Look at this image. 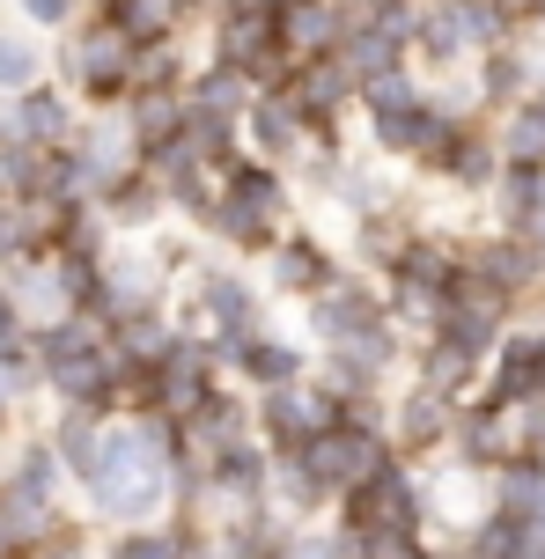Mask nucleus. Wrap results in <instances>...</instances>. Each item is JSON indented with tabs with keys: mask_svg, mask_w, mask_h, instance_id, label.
Listing matches in <instances>:
<instances>
[{
	"mask_svg": "<svg viewBox=\"0 0 545 559\" xmlns=\"http://www.w3.org/2000/svg\"><path fill=\"white\" fill-rule=\"evenodd\" d=\"M310 376H317V346L295 338V332H273V324L229 354V383H244L251 397L259 391H295V383H310Z\"/></svg>",
	"mask_w": 545,
	"mask_h": 559,
	"instance_id": "obj_8",
	"label": "nucleus"
},
{
	"mask_svg": "<svg viewBox=\"0 0 545 559\" xmlns=\"http://www.w3.org/2000/svg\"><path fill=\"white\" fill-rule=\"evenodd\" d=\"M185 104L200 118H222V126H244V111L259 104V82L244 67H222V59H200L192 82H185Z\"/></svg>",
	"mask_w": 545,
	"mask_h": 559,
	"instance_id": "obj_16",
	"label": "nucleus"
},
{
	"mask_svg": "<svg viewBox=\"0 0 545 559\" xmlns=\"http://www.w3.org/2000/svg\"><path fill=\"white\" fill-rule=\"evenodd\" d=\"M118 111H126V126H133V140H141V163L155 155V147L185 140V126H192V104H185V88H133Z\"/></svg>",
	"mask_w": 545,
	"mask_h": 559,
	"instance_id": "obj_18",
	"label": "nucleus"
},
{
	"mask_svg": "<svg viewBox=\"0 0 545 559\" xmlns=\"http://www.w3.org/2000/svg\"><path fill=\"white\" fill-rule=\"evenodd\" d=\"M346 15H340V0H295V8H281V45L295 59H324V52H340V37H346Z\"/></svg>",
	"mask_w": 545,
	"mask_h": 559,
	"instance_id": "obj_19",
	"label": "nucleus"
},
{
	"mask_svg": "<svg viewBox=\"0 0 545 559\" xmlns=\"http://www.w3.org/2000/svg\"><path fill=\"white\" fill-rule=\"evenodd\" d=\"M354 74V88H369V82H383V74H399V67H413V45H405L399 29H383V23H354L340 37V52H332Z\"/></svg>",
	"mask_w": 545,
	"mask_h": 559,
	"instance_id": "obj_17",
	"label": "nucleus"
},
{
	"mask_svg": "<svg viewBox=\"0 0 545 559\" xmlns=\"http://www.w3.org/2000/svg\"><path fill=\"white\" fill-rule=\"evenodd\" d=\"M0 559H23V552H15V545H8V537H0Z\"/></svg>",
	"mask_w": 545,
	"mask_h": 559,
	"instance_id": "obj_32",
	"label": "nucleus"
},
{
	"mask_svg": "<svg viewBox=\"0 0 545 559\" xmlns=\"http://www.w3.org/2000/svg\"><path fill=\"white\" fill-rule=\"evenodd\" d=\"M8 486H15V493H29V501H59V486H67V464H59V449H52V442L15 449V472H8Z\"/></svg>",
	"mask_w": 545,
	"mask_h": 559,
	"instance_id": "obj_24",
	"label": "nucleus"
},
{
	"mask_svg": "<svg viewBox=\"0 0 545 559\" xmlns=\"http://www.w3.org/2000/svg\"><path fill=\"white\" fill-rule=\"evenodd\" d=\"M192 82V67H185V52L170 45H141V59H133V88H185Z\"/></svg>",
	"mask_w": 545,
	"mask_h": 559,
	"instance_id": "obj_28",
	"label": "nucleus"
},
{
	"mask_svg": "<svg viewBox=\"0 0 545 559\" xmlns=\"http://www.w3.org/2000/svg\"><path fill=\"white\" fill-rule=\"evenodd\" d=\"M287 228H303L295 177L273 169V163H259V155H236V163L222 169V206H214V222H206V243L244 258V265H259Z\"/></svg>",
	"mask_w": 545,
	"mask_h": 559,
	"instance_id": "obj_1",
	"label": "nucleus"
},
{
	"mask_svg": "<svg viewBox=\"0 0 545 559\" xmlns=\"http://www.w3.org/2000/svg\"><path fill=\"white\" fill-rule=\"evenodd\" d=\"M23 559H88V545H82L74 531H52L45 545H37V552H23Z\"/></svg>",
	"mask_w": 545,
	"mask_h": 559,
	"instance_id": "obj_31",
	"label": "nucleus"
},
{
	"mask_svg": "<svg viewBox=\"0 0 545 559\" xmlns=\"http://www.w3.org/2000/svg\"><path fill=\"white\" fill-rule=\"evenodd\" d=\"M479 397L487 405H531V397H545V324L538 317H517L509 324V338L494 346V361H487Z\"/></svg>",
	"mask_w": 545,
	"mask_h": 559,
	"instance_id": "obj_10",
	"label": "nucleus"
},
{
	"mask_svg": "<svg viewBox=\"0 0 545 559\" xmlns=\"http://www.w3.org/2000/svg\"><path fill=\"white\" fill-rule=\"evenodd\" d=\"M45 82V52L29 29H0V96H23Z\"/></svg>",
	"mask_w": 545,
	"mask_h": 559,
	"instance_id": "obj_25",
	"label": "nucleus"
},
{
	"mask_svg": "<svg viewBox=\"0 0 545 559\" xmlns=\"http://www.w3.org/2000/svg\"><path fill=\"white\" fill-rule=\"evenodd\" d=\"M104 214H111L118 236H155V222H177V214H170V192L147 177V163L133 169L126 185H111V192H104Z\"/></svg>",
	"mask_w": 545,
	"mask_h": 559,
	"instance_id": "obj_20",
	"label": "nucleus"
},
{
	"mask_svg": "<svg viewBox=\"0 0 545 559\" xmlns=\"http://www.w3.org/2000/svg\"><path fill=\"white\" fill-rule=\"evenodd\" d=\"M133 59H141V45L126 37L118 23H82L74 37H67V52H59V67H67V88L74 96H88L96 111H118L126 96H133Z\"/></svg>",
	"mask_w": 545,
	"mask_h": 559,
	"instance_id": "obj_2",
	"label": "nucleus"
},
{
	"mask_svg": "<svg viewBox=\"0 0 545 559\" xmlns=\"http://www.w3.org/2000/svg\"><path fill=\"white\" fill-rule=\"evenodd\" d=\"M251 413H259V442L265 449H303L310 435H324V427H340V397L324 391V383H295V391H259L251 397Z\"/></svg>",
	"mask_w": 545,
	"mask_h": 559,
	"instance_id": "obj_7",
	"label": "nucleus"
},
{
	"mask_svg": "<svg viewBox=\"0 0 545 559\" xmlns=\"http://www.w3.org/2000/svg\"><path fill=\"white\" fill-rule=\"evenodd\" d=\"M346 273V258L332 251V236H324V228H287L281 243H273V251L259 258V280H265V295H273V302H317V295H324V287H332V280Z\"/></svg>",
	"mask_w": 545,
	"mask_h": 559,
	"instance_id": "obj_4",
	"label": "nucleus"
},
{
	"mask_svg": "<svg viewBox=\"0 0 545 559\" xmlns=\"http://www.w3.org/2000/svg\"><path fill=\"white\" fill-rule=\"evenodd\" d=\"M74 163H82V192L104 206V192L141 169V140H133L126 111H88L82 133H74Z\"/></svg>",
	"mask_w": 545,
	"mask_h": 559,
	"instance_id": "obj_9",
	"label": "nucleus"
},
{
	"mask_svg": "<svg viewBox=\"0 0 545 559\" xmlns=\"http://www.w3.org/2000/svg\"><path fill=\"white\" fill-rule=\"evenodd\" d=\"M74 8H82V0H23V15L37 29H67V23H74Z\"/></svg>",
	"mask_w": 545,
	"mask_h": 559,
	"instance_id": "obj_30",
	"label": "nucleus"
},
{
	"mask_svg": "<svg viewBox=\"0 0 545 559\" xmlns=\"http://www.w3.org/2000/svg\"><path fill=\"white\" fill-rule=\"evenodd\" d=\"M494 140H501V163H545V88L509 118H494Z\"/></svg>",
	"mask_w": 545,
	"mask_h": 559,
	"instance_id": "obj_23",
	"label": "nucleus"
},
{
	"mask_svg": "<svg viewBox=\"0 0 545 559\" xmlns=\"http://www.w3.org/2000/svg\"><path fill=\"white\" fill-rule=\"evenodd\" d=\"M346 559H435L428 531H346Z\"/></svg>",
	"mask_w": 545,
	"mask_h": 559,
	"instance_id": "obj_26",
	"label": "nucleus"
},
{
	"mask_svg": "<svg viewBox=\"0 0 545 559\" xmlns=\"http://www.w3.org/2000/svg\"><path fill=\"white\" fill-rule=\"evenodd\" d=\"M96 15H104V23H118L133 45H170L177 29H185V15H177L170 0H104Z\"/></svg>",
	"mask_w": 545,
	"mask_h": 559,
	"instance_id": "obj_22",
	"label": "nucleus"
},
{
	"mask_svg": "<svg viewBox=\"0 0 545 559\" xmlns=\"http://www.w3.org/2000/svg\"><path fill=\"white\" fill-rule=\"evenodd\" d=\"M391 449H399L405 464L420 456H450V435H458V397H442V391H428L420 376H399V391H391Z\"/></svg>",
	"mask_w": 545,
	"mask_h": 559,
	"instance_id": "obj_5",
	"label": "nucleus"
},
{
	"mask_svg": "<svg viewBox=\"0 0 545 559\" xmlns=\"http://www.w3.org/2000/svg\"><path fill=\"white\" fill-rule=\"evenodd\" d=\"M265 8H295V0H265Z\"/></svg>",
	"mask_w": 545,
	"mask_h": 559,
	"instance_id": "obj_33",
	"label": "nucleus"
},
{
	"mask_svg": "<svg viewBox=\"0 0 545 559\" xmlns=\"http://www.w3.org/2000/svg\"><path fill=\"white\" fill-rule=\"evenodd\" d=\"M340 531H428V472L420 464H376L354 493H340Z\"/></svg>",
	"mask_w": 545,
	"mask_h": 559,
	"instance_id": "obj_3",
	"label": "nucleus"
},
{
	"mask_svg": "<svg viewBox=\"0 0 545 559\" xmlns=\"http://www.w3.org/2000/svg\"><path fill=\"white\" fill-rule=\"evenodd\" d=\"M487 222L501 236H538L545 228V163H509L487 192Z\"/></svg>",
	"mask_w": 545,
	"mask_h": 559,
	"instance_id": "obj_15",
	"label": "nucleus"
},
{
	"mask_svg": "<svg viewBox=\"0 0 545 559\" xmlns=\"http://www.w3.org/2000/svg\"><path fill=\"white\" fill-rule=\"evenodd\" d=\"M303 456H310V472L324 478L332 493H354V486H362L376 464H391L399 449H391V435H383V427H369V419H340V427L310 435V442H303Z\"/></svg>",
	"mask_w": 545,
	"mask_h": 559,
	"instance_id": "obj_6",
	"label": "nucleus"
},
{
	"mask_svg": "<svg viewBox=\"0 0 545 559\" xmlns=\"http://www.w3.org/2000/svg\"><path fill=\"white\" fill-rule=\"evenodd\" d=\"M244 155H259L273 169H295L310 155V126H303V111L287 104L281 88H259V104L244 111Z\"/></svg>",
	"mask_w": 545,
	"mask_h": 559,
	"instance_id": "obj_11",
	"label": "nucleus"
},
{
	"mask_svg": "<svg viewBox=\"0 0 545 559\" xmlns=\"http://www.w3.org/2000/svg\"><path fill=\"white\" fill-rule=\"evenodd\" d=\"M74 133H82V111H74V96L67 88H23L15 104H8V118H0V140H23V147H74Z\"/></svg>",
	"mask_w": 545,
	"mask_h": 559,
	"instance_id": "obj_12",
	"label": "nucleus"
},
{
	"mask_svg": "<svg viewBox=\"0 0 545 559\" xmlns=\"http://www.w3.org/2000/svg\"><path fill=\"white\" fill-rule=\"evenodd\" d=\"M104 559H185V531H177V523H155V531H118Z\"/></svg>",
	"mask_w": 545,
	"mask_h": 559,
	"instance_id": "obj_27",
	"label": "nucleus"
},
{
	"mask_svg": "<svg viewBox=\"0 0 545 559\" xmlns=\"http://www.w3.org/2000/svg\"><path fill=\"white\" fill-rule=\"evenodd\" d=\"M281 559H346V531H324V523H303V531L287 537Z\"/></svg>",
	"mask_w": 545,
	"mask_h": 559,
	"instance_id": "obj_29",
	"label": "nucleus"
},
{
	"mask_svg": "<svg viewBox=\"0 0 545 559\" xmlns=\"http://www.w3.org/2000/svg\"><path fill=\"white\" fill-rule=\"evenodd\" d=\"M104 427H111L104 413H74V405H59L52 449H59V464H67V478H74V486H88V478H96V464H104Z\"/></svg>",
	"mask_w": 545,
	"mask_h": 559,
	"instance_id": "obj_21",
	"label": "nucleus"
},
{
	"mask_svg": "<svg viewBox=\"0 0 545 559\" xmlns=\"http://www.w3.org/2000/svg\"><path fill=\"white\" fill-rule=\"evenodd\" d=\"M472 82H479V111H487V126H494V118H509L517 104H531V96L545 88V82H538V67L517 52V37L472 59Z\"/></svg>",
	"mask_w": 545,
	"mask_h": 559,
	"instance_id": "obj_13",
	"label": "nucleus"
},
{
	"mask_svg": "<svg viewBox=\"0 0 545 559\" xmlns=\"http://www.w3.org/2000/svg\"><path fill=\"white\" fill-rule=\"evenodd\" d=\"M265 501H273V515H287V523L340 515V493L310 472V456H303V449H273V493H265Z\"/></svg>",
	"mask_w": 545,
	"mask_h": 559,
	"instance_id": "obj_14",
	"label": "nucleus"
}]
</instances>
